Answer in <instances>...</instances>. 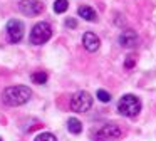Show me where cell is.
I'll return each mask as SVG.
<instances>
[{
	"label": "cell",
	"instance_id": "cell-10",
	"mask_svg": "<svg viewBox=\"0 0 156 141\" xmlns=\"http://www.w3.org/2000/svg\"><path fill=\"white\" fill-rule=\"evenodd\" d=\"M77 12H79V17H82L84 20H89V22H94V20L98 19L96 10L92 9V7H89V5H81L77 9Z\"/></svg>",
	"mask_w": 156,
	"mask_h": 141
},
{
	"label": "cell",
	"instance_id": "cell-6",
	"mask_svg": "<svg viewBox=\"0 0 156 141\" xmlns=\"http://www.w3.org/2000/svg\"><path fill=\"white\" fill-rule=\"evenodd\" d=\"M24 32H25V27H24V22H20L19 19H12L7 22V35H9V40L12 44H19L24 37Z\"/></svg>",
	"mask_w": 156,
	"mask_h": 141
},
{
	"label": "cell",
	"instance_id": "cell-18",
	"mask_svg": "<svg viewBox=\"0 0 156 141\" xmlns=\"http://www.w3.org/2000/svg\"><path fill=\"white\" fill-rule=\"evenodd\" d=\"M0 141H2V138H0Z\"/></svg>",
	"mask_w": 156,
	"mask_h": 141
},
{
	"label": "cell",
	"instance_id": "cell-11",
	"mask_svg": "<svg viewBox=\"0 0 156 141\" xmlns=\"http://www.w3.org/2000/svg\"><path fill=\"white\" fill-rule=\"evenodd\" d=\"M67 129L71 131L72 134H81L82 131V124L77 118H69L67 119Z\"/></svg>",
	"mask_w": 156,
	"mask_h": 141
},
{
	"label": "cell",
	"instance_id": "cell-9",
	"mask_svg": "<svg viewBox=\"0 0 156 141\" xmlns=\"http://www.w3.org/2000/svg\"><path fill=\"white\" fill-rule=\"evenodd\" d=\"M119 44H121L122 47H126V49H131V47H134L136 44H138V34L133 29H126L124 32L119 35Z\"/></svg>",
	"mask_w": 156,
	"mask_h": 141
},
{
	"label": "cell",
	"instance_id": "cell-4",
	"mask_svg": "<svg viewBox=\"0 0 156 141\" xmlns=\"http://www.w3.org/2000/svg\"><path fill=\"white\" fill-rule=\"evenodd\" d=\"M92 106V96L87 91H79L71 97V109L74 113H86Z\"/></svg>",
	"mask_w": 156,
	"mask_h": 141
},
{
	"label": "cell",
	"instance_id": "cell-15",
	"mask_svg": "<svg viewBox=\"0 0 156 141\" xmlns=\"http://www.w3.org/2000/svg\"><path fill=\"white\" fill-rule=\"evenodd\" d=\"M98 99L101 101V103H109V101H111V94L106 92L104 89H99L98 91Z\"/></svg>",
	"mask_w": 156,
	"mask_h": 141
},
{
	"label": "cell",
	"instance_id": "cell-14",
	"mask_svg": "<svg viewBox=\"0 0 156 141\" xmlns=\"http://www.w3.org/2000/svg\"><path fill=\"white\" fill-rule=\"evenodd\" d=\"M34 141H57V138H55L52 133H41Z\"/></svg>",
	"mask_w": 156,
	"mask_h": 141
},
{
	"label": "cell",
	"instance_id": "cell-3",
	"mask_svg": "<svg viewBox=\"0 0 156 141\" xmlns=\"http://www.w3.org/2000/svg\"><path fill=\"white\" fill-rule=\"evenodd\" d=\"M52 37V27L49 22H39L34 25L30 32V42L35 44V45H41V44H45L49 39Z\"/></svg>",
	"mask_w": 156,
	"mask_h": 141
},
{
	"label": "cell",
	"instance_id": "cell-2",
	"mask_svg": "<svg viewBox=\"0 0 156 141\" xmlns=\"http://www.w3.org/2000/svg\"><path fill=\"white\" fill-rule=\"evenodd\" d=\"M141 111V101L134 94H126L118 103V113L126 118H136Z\"/></svg>",
	"mask_w": 156,
	"mask_h": 141
},
{
	"label": "cell",
	"instance_id": "cell-16",
	"mask_svg": "<svg viewBox=\"0 0 156 141\" xmlns=\"http://www.w3.org/2000/svg\"><path fill=\"white\" fill-rule=\"evenodd\" d=\"M134 60H136V59H134V57H131V56H129V57H128V59H126V62H124V66H126V69H131V67H134V64H136V62H134Z\"/></svg>",
	"mask_w": 156,
	"mask_h": 141
},
{
	"label": "cell",
	"instance_id": "cell-5",
	"mask_svg": "<svg viewBox=\"0 0 156 141\" xmlns=\"http://www.w3.org/2000/svg\"><path fill=\"white\" fill-rule=\"evenodd\" d=\"M121 136H122L121 128L114 123H108L94 134V139L96 141H109V139H118Z\"/></svg>",
	"mask_w": 156,
	"mask_h": 141
},
{
	"label": "cell",
	"instance_id": "cell-8",
	"mask_svg": "<svg viewBox=\"0 0 156 141\" xmlns=\"http://www.w3.org/2000/svg\"><path fill=\"white\" fill-rule=\"evenodd\" d=\"M82 45L87 52H96L101 47V40L94 32H86L84 37H82Z\"/></svg>",
	"mask_w": 156,
	"mask_h": 141
},
{
	"label": "cell",
	"instance_id": "cell-13",
	"mask_svg": "<svg viewBox=\"0 0 156 141\" xmlns=\"http://www.w3.org/2000/svg\"><path fill=\"white\" fill-rule=\"evenodd\" d=\"M67 7H69V2H67V0H55V3H54V12H55V13H64L66 10H67Z\"/></svg>",
	"mask_w": 156,
	"mask_h": 141
},
{
	"label": "cell",
	"instance_id": "cell-7",
	"mask_svg": "<svg viewBox=\"0 0 156 141\" xmlns=\"http://www.w3.org/2000/svg\"><path fill=\"white\" fill-rule=\"evenodd\" d=\"M19 10L25 17H37L39 13L44 12V3L39 2V0H20Z\"/></svg>",
	"mask_w": 156,
	"mask_h": 141
},
{
	"label": "cell",
	"instance_id": "cell-17",
	"mask_svg": "<svg viewBox=\"0 0 156 141\" xmlns=\"http://www.w3.org/2000/svg\"><path fill=\"white\" fill-rule=\"evenodd\" d=\"M66 25L71 27V29H76V27H77V22H76L74 19H67V20H66Z\"/></svg>",
	"mask_w": 156,
	"mask_h": 141
},
{
	"label": "cell",
	"instance_id": "cell-1",
	"mask_svg": "<svg viewBox=\"0 0 156 141\" xmlns=\"http://www.w3.org/2000/svg\"><path fill=\"white\" fill-rule=\"evenodd\" d=\"M30 97H32V91H30V87H27V86H10L4 91V94H2V101H4L7 106H12V107L22 106V104H25Z\"/></svg>",
	"mask_w": 156,
	"mask_h": 141
},
{
	"label": "cell",
	"instance_id": "cell-12",
	"mask_svg": "<svg viewBox=\"0 0 156 141\" xmlns=\"http://www.w3.org/2000/svg\"><path fill=\"white\" fill-rule=\"evenodd\" d=\"M47 74L44 72V70H39V72H34L32 74V82H35V84H45L47 82Z\"/></svg>",
	"mask_w": 156,
	"mask_h": 141
}]
</instances>
